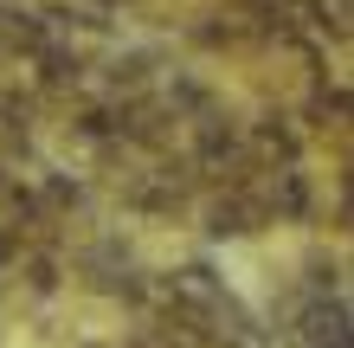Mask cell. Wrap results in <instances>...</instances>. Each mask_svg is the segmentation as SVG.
<instances>
[{"label": "cell", "instance_id": "obj_1", "mask_svg": "<svg viewBox=\"0 0 354 348\" xmlns=\"http://www.w3.org/2000/svg\"><path fill=\"white\" fill-rule=\"evenodd\" d=\"M290 336H297V348H348V303H342V297H335V303L316 297V303L297 316V329H290Z\"/></svg>", "mask_w": 354, "mask_h": 348}, {"label": "cell", "instance_id": "obj_2", "mask_svg": "<svg viewBox=\"0 0 354 348\" xmlns=\"http://www.w3.org/2000/svg\"><path fill=\"white\" fill-rule=\"evenodd\" d=\"M0 46L7 52H39L46 46V26H39L32 13H0Z\"/></svg>", "mask_w": 354, "mask_h": 348}, {"label": "cell", "instance_id": "obj_3", "mask_svg": "<svg viewBox=\"0 0 354 348\" xmlns=\"http://www.w3.org/2000/svg\"><path fill=\"white\" fill-rule=\"evenodd\" d=\"M0 200H7V174H0Z\"/></svg>", "mask_w": 354, "mask_h": 348}, {"label": "cell", "instance_id": "obj_4", "mask_svg": "<svg viewBox=\"0 0 354 348\" xmlns=\"http://www.w3.org/2000/svg\"><path fill=\"white\" fill-rule=\"evenodd\" d=\"M103 7H116V0H103Z\"/></svg>", "mask_w": 354, "mask_h": 348}]
</instances>
